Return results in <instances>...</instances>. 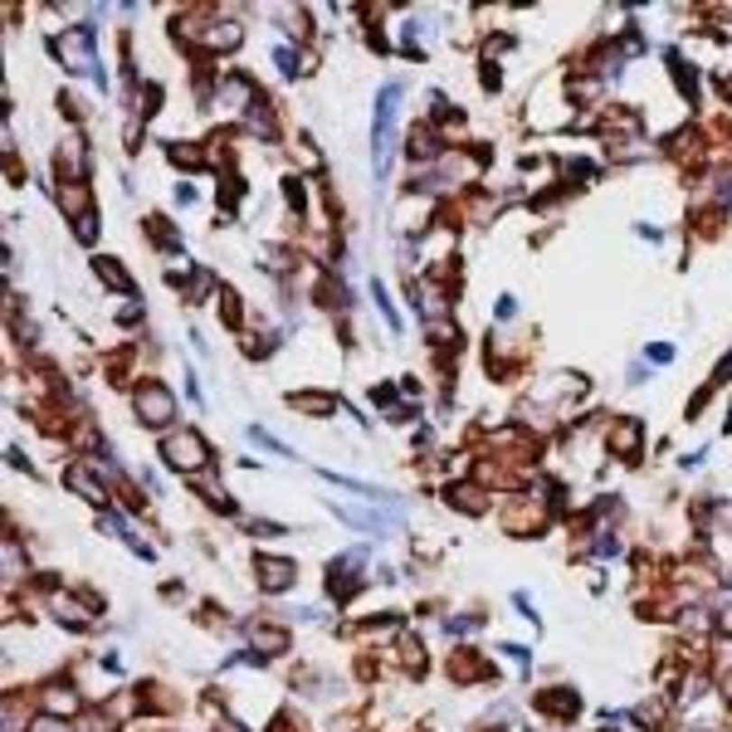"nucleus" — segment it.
I'll return each mask as SVG.
<instances>
[{
	"instance_id": "f257e3e1",
	"label": "nucleus",
	"mask_w": 732,
	"mask_h": 732,
	"mask_svg": "<svg viewBox=\"0 0 732 732\" xmlns=\"http://www.w3.org/2000/svg\"><path fill=\"white\" fill-rule=\"evenodd\" d=\"M54 59L69 69V74H88L98 88L107 93V74L98 64V50H93V25H69L54 34Z\"/></svg>"
},
{
	"instance_id": "f03ea898",
	"label": "nucleus",
	"mask_w": 732,
	"mask_h": 732,
	"mask_svg": "<svg viewBox=\"0 0 732 732\" xmlns=\"http://www.w3.org/2000/svg\"><path fill=\"white\" fill-rule=\"evenodd\" d=\"M395 107H401V83H386L376 93V117H371V166H376V176L391 166L395 152Z\"/></svg>"
},
{
	"instance_id": "7ed1b4c3",
	"label": "nucleus",
	"mask_w": 732,
	"mask_h": 732,
	"mask_svg": "<svg viewBox=\"0 0 732 732\" xmlns=\"http://www.w3.org/2000/svg\"><path fill=\"white\" fill-rule=\"evenodd\" d=\"M162 459H166V469L190 478V474L210 469V445H206L200 430H166L162 435Z\"/></svg>"
},
{
	"instance_id": "20e7f679",
	"label": "nucleus",
	"mask_w": 732,
	"mask_h": 732,
	"mask_svg": "<svg viewBox=\"0 0 732 732\" xmlns=\"http://www.w3.org/2000/svg\"><path fill=\"white\" fill-rule=\"evenodd\" d=\"M255 103H259V88H255V79H245V74H225L215 83V98H210V107L225 123H245Z\"/></svg>"
},
{
	"instance_id": "39448f33",
	"label": "nucleus",
	"mask_w": 732,
	"mask_h": 732,
	"mask_svg": "<svg viewBox=\"0 0 732 732\" xmlns=\"http://www.w3.org/2000/svg\"><path fill=\"white\" fill-rule=\"evenodd\" d=\"M132 411L147 430H171L176 420V395L162 386V381H142L137 391H132Z\"/></svg>"
},
{
	"instance_id": "423d86ee",
	"label": "nucleus",
	"mask_w": 732,
	"mask_h": 732,
	"mask_svg": "<svg viewBox=\"0 0 732 732\" xmlns=\"http://www.w3.org/2000/svg\"><path fill=\"white\" fill-rule=\"evenodd\" d=\"M498 523H503L508 537H537L542 523H547V508L537 498H523V503H508V508L498 513Z\"/></svg>"
},
{
	"instance_id": "0eeeda50",
	"label": "nucleus",
	"mask_w": 732,
	"mask_h": 732,
	"mask_svg": "<svg viewBox=\"0 0 732 732\" xmlns=\"http://www.w3.org/2000/svg\"><path fill=\"white\" fill-rule=\"evenodd\" d=\"M255 576H259V586L269 596H283L288 586L298 581V561L293 557H269V551H259V557H255Z\"/></svg>"
},
{
	"instance_id": "6e6552de",
	"label": "nucleus",
	"mask_w": 732,
	"mask_h": 732,
	"mask_svg": "<svg viewBox=\"0 0 732 732\" xmlns=\"http://www.w3.org/2000/svg\"><path fill=\"white\" fill-rule=\"evenodd\" d=\"M357 567H362V551H347L342 561H332L328 567V596L332 601H352L357 591H362V576H357Z\"/></svg>"
},
{
	"instance_id": "1a4fd4ad",
	"label": "nucleus",
	"mask_w": 732,
	"mask_h": 732,
	"mask_svg": "<svg viewBox=\"0 0 732 732\" xmlns=\"http://www.w3.org/2000/svg\"><path fill=\"white\" fill-rule=\"evenodd\" d=\"M640 445H644V425L635 415L616 420V425L606 430V449L616 454V459H640Z\"/></svg>"
},
{
	"instance_id": "9d476101",
	"label": "nucleus",
	"mask_w": 732,
	"mask_h": 732,
	"mask_svg": "<svg viewBox=\"0 0 732 732\" xmlns=\"http://www.w3.org/2000/svg\"><path fill=\"white\" fill-rule=\"evenodd\" d=\"M64 484H69V494H79L83 503H93V508H107V498H113V494H107V484L88 469V464H69Z\"/></svg>"
},
{
	"instance_id": "9b49d317",
	"label": "nucleus",
	"mask_w": 732,
	"mask_h": 732,
	"mask_svg": "<svg viewBox=\"0 0 732 732\" xmlns=\"http://www.w3.org/2000/svg\"><path fill=\"white\" fill-rule=\"evenodd\" d=\"M79 708H83V699H79L74 683L54 679V683H44V689H40V713H50V718H74Z\"/></svg>"
},
{
	"instance_id": "f8f14e48",
	"label": "nucleus",
	"mask_w": 732,
	"mask_h": 732,
	"mask_svg": "<svg viewBox=\"0 0 732 732\" xmlns=\"http://www.w3.org/2000/svg\"><path fill=\"white\" fill-rule=\"evenodd\" d=\"M54 166H59V181H83V166H88V152H83V137L69 132L54 152Z\"/></svg>"
},
{
	"instance_id": "ddd939ff",
	"label": "nucleus",
	"mask_w": 732,
	"mask_h": 732,
	"mask_svg": "<svg viewBox=\"0 0 732 732\" xmlns=\"http://www.w3.org/2000/svg\"><path fill=\"white\" fill-rule=\"evenodd\" d=\"M405 157H411L415 166H430V162H440L445 152H440V137H435V127L430 123H420L405 132Z\"/></svg>"
},
{
	"instance_id": "4468645a",
	"label": "nucleus",
	"mask_w": 732,
	"mask_h": 732,
	"mask_svg": "<svg viewBox=\"0 0 732 732\" xmlns=\"http://www.w3.org/2000/svg\"><path fill=\"white\" fill-rule=\"evenodd\" d=\"M435 166H440V176H449V181L474 186L478 171H484V157H469V152H445V157H440Z\"/></svg>"
},
{
	"instance_id": "2eb2a0df",
	"label": "nucleus",
	"mask_w": 732,
	"mask_h": 732,
	"mask_svg": "<svg viewBox=\"0 0 732 732\" xmlns=\"http://www.w3.org/2000/svg\"><path fill=\"white\" fill-rule=\"evenodd\" d=\"M445 503L459 513H488V494L484 484H469V478H454V484L445 488Z\"/></svg>"
},
{
	"instance_id": "dca6fc26",
	"label": "nucleus",
	"mask_w": 732,
	"mask_h": 732,
	"mask_svg": "<svg viewBox=\"0 0 732 732\" xmlns=\"http://www.w3.org/2000/svg\"><path fill=\"white\" fill-rule=\"evenodd\" d=\"M249 640H255V650H259L264 659H273V654H288L293 635H288L283 625H269V620H255V625H249Z\"/></svg>"
},
{
	"instance_id": "f3484780",
	"label": "nucleus",
	"mask_w": 732,
	"mask_h": 732,
	"mask_svg": "<svg viewBox=\"0 0 732 732\" xmlns=\"http://www.w3.org/2000/svg\"><path fill=\"white\" fill-rule=\"evenodd\" d=\"M239 44H245V30H239L235 20H210L200 50H206V54H230V50H239Z\"/></svg>"
},
{
	"instance_id": "a211bd4d",
	"label": "nucleus",
	"mask_w": 732,
	"mask_h": 732,
	"mask_svg": "<svg viewBox=\"0 0 732 732\" xmlns=\"http://www.w3.org/2000/svg\"><path fill=\"white\" fill-rule=\"evenodd\" d=\"M54 616L64 620V625H74V630H83V625H93V610H98V601H79V596H64V591H54Z\"/></svg>"
},
{
	"instance_id": "6ab92c4d",
	"label": "nucleus",
	"mask_w": 732,
	"mask_h": 732,
	"mask_svg": "<svg viewBox=\"0 0 732 732\" xmlns=\"http://www.w3.org/2000/svg\"><path fill=\"white\" fill-rule=\"evenodd\" d=\"M395 225H401V230H420V235H425L430 230V196L411 190V196L395 206Z\"/></svg>"
},
{
	"instance_id": "aec40b11",
	"label": "nucleus",
	"mask_w": 732,
	"mask_h": 732,
	"mask_svg": "<svg viewBox=\"0 0 732 732\" xmlns=\"http://www.w3.org/2000/svg\"><path fill=\"white\" fill-rule=\"evenodd\" d=\"M93 273H98V283H107L113 293H132V288H137V283H132V273L123 269V259H113V255L93 259Z\"/></svg>"
},
{
	"instance_id": "412c9836",
	"label": "nucleus",
	"mask_w": 732,
	"mask_h": 732,
	"mask_svg": "<svg viewBox=\"0 0 732 732\" xmlns=\"http://www.w3.org/2000/svg\"><path fill=\"white\" fill-rule=\"evenodd\" d=\"M288 405H293V411L298 415H332V411H338V395H322V391H293V395H288Z\"/></svg>"
},
{
	"instance_id": "4be33fe9",
	"label": "nucleus",
	"mask_w": 732,
	"mask_h": 732,
	"mask_svg": "<svg viewBox=\"0 0 732 732\" xmlns=\"http://www.w3.org/2000/svg\"><path fill=\"white\" fill-rule=\"evenodd\" d=\"M59 206H64V215H74V220H83V215H93L88 186H83V181H59Z\"/></svg>"
},
{
	"instance_id": "5701e85b",
	"label": "nucleus",
	"mask_w": 732,
	"mask_h": 732,
	"mask_svg": "<svg viewBox=\"0 0 732 732\" xmlns=\"http://www.w3.org/2000/svg\"><path fill=\"white\" fill-rule=\"evenodd\" d=\"M147 239L162 249V255H181V249H186L181 235H176V225L166 220V215H152V220H147Z\"/></svg>"
},
{
	"instance_id": "b1692460",
	"label": "nucleus",
	"mask_w": 732,
	"mask_h": 732,
	"mask_svg": "<svg viewBox=\"0 0 732 732\" xmlns=\"http://www.w3.org/2000/svg\"><path fill=\"white\" fill-rule=\"evenodd\" d=\"M391 654H395V664H401L405 674H425V644H420L415 635H401Z\"/></svg>"
},
{
	"instance_id": "393cba45",
	"label": "nucleus",
	"mask_w": 732,
	"mask_h": 732,
	"mask_svg": "<svg viewBox=\"0 0 732 732\" xmlns=\"http://www.w3.org/2000/svg\"><path fill=\"white\" fill-rule=\"evenodd\" d=\"M537 708L551 713V718H571L576 708H581V699H576L571 689H547V693H537Z\"/></svg>"
},
{
	"instance_id": "a878e982",
	"label": "nucleus",
	"mask_w": 732,
	"mask_h": 732,
	"mask_svg": "<svg viewBox=\"0 0 732 732\" xmlns=\"http://www.w3.org/2000/svg\"><path fill=\"white\" fill-rule=\"evenodd\" d=\"M449 679H459V683H474V679H488V664H478L474 650H459L449 659Z\"/></svg>"
},
{
	"instance_id": "bb28decb",
	"label": "nucleus",
	"mask_w": 732,
	"mask_h": 732,
	"mask_svg": "<svg viewBox=\"0 0 732 732\" xmlns=\"http://www.w3.org/2000/svg\"><path fill=\"white\" fill-rule=\"evenodd\" d=\"M166 157L181 166V171H200V166H206V152H200V142H171V147H166Z\"/></svg>"
},
{
	"instance_id": "cd10ccee",
	"label": "nucleus",
	"mask_w": 732,
	"mask_h": 732,
	"mask_svg": "<svg viewBox=\"0 0 732 732\" xmlns=\"http://www.w3.org/2000/svg\"><path fill=\"white\" fill-rule=\"evenodd\" d=\"M30 576V561H25V551H20L15 537H5V586H20Z\"/></svg>"
},
{
	"instance_id": "c85d7f7f",
	"label": "nucleus",
	"mask_w": 732,
	"mask_h": 732,
	"mask_svg": "<svg viewBox=\"0 0 732 732\" xmlns=\"http://www.w3.org/2000/svg\"><path fill=\"white\" fill-rule=\"evenodd\" d=\"M245 127L255 132V137H273V132H279V123H273V107H269V98H259L255 107H249Z\"/></svg>"
},
{
	"instance_id": "c756f323",
	"label": "nucleus",
	"mask_w": 732,
	"mask_h": 732,
	"mask_svg": "<svg viewBox=\"0 0 732 732\" xmlns=\"http://www.w3.org/2000/svg\"><path fill=\"white\" fill-rule=\"evenodd\" d=\"M567 98H571V103H596V98H601V79H596V74H576V79H567Z\"/></svg>"
},
{
	"instance_id": "7c9ffc66",
	"label": "nucleus",
	"mask_w": 732,
	"mask_h": 732,
	"mask_svg": "<svg viewBox=\"0 0 732 732\" xmlns=\"http://www.w3.org/2000/svg\"><path fill=\"white\" fill-rule=\"evenodd\" d=\"M498 210H503V200H498V196H469V200H464V220H474V225L494 220Z\"/></svg>"
},
{
	"instance_id": "2f4dec72",
	"label": "nucleus",
	"mask_w": 732,
	"mask_h": 732,
	"mask_svg": "<svg viewBox=\"0 0 732 732\" xmlns=\"http://www.w3.org/2000/svg\"><path fill=\"white\" fill-rule=\"evenodd\" d=\"M215 303H220V318H225V328H239V322H245V308H239V293H235V288H225V293L215 298Z\"/></svg>"
},
{
	"instance_id": "473e14b6",
	"label": "nucleus",
	"mask_w": 732,
	"mask_h": 732,
	"mask_svg": "<svg viewBox=\"0 0 732 732\" xmlns=\"http://www.w3.org/2000/svg\"><path fill=\"white\" fill-rule=\"evenodd\" d=\"M630 718H635V723H640L644 732H659V727H664V703H640Z\"/></svg>"
},
{
	"instance_id": "72a5a7b5",
	"label": "nucleus",
	"mask_w": 732,
	"mask_h": 732,
	"mask_svg": "<svg viewBox=\"0 0 732 732\" xmlns=\"http://www.w3.org/2000/svg\"><path fill=\"white\" fill-rule=\"evenodd\" d=\"M210 293H215V273L196 269V273H190V283H186V303H200V298H210Z\"/></svg>"
},
{
	"instance_id": "f704fd0d",
	"label": "nucleus",
	"mask_w": 732,
	"mask_h": 732,
	"mask_svg": "<svg viewBox=\"0 0 732 732\" xmlns=\"http://www.w3.org/2000/svg\"><path fill=\"white\" fill-rule=\"evenodd\" d=\"M293 157L303 171H322V157H318V147H313V137H298V147H293Z\"/></svg>"
},
{
	"instance_id": "c9c22d12",
	"label": "nucleus",
	"mask_w": 732,
	"mask_h": 732,
	"mask_svg": "<svg viewBox=\"0 0 732 732\" xmlns=\"http://www.w3.org/2000/svg\"><path fill=\"white\" fill-rule=\"evenodd\" d=\"M371 298H376L381 318L391 322V332H401V313H395V308H391V293H386V283H371Z\"/></svg>"
},
{
	"instance_id": "e433bc0d",
	"label": "nucleus",
	"mask_w": 732,
	"mask_h": 732,
	"mask_svg": "<svg viewBox=\"0 0 732 732\" xmlns=\"http://www.w3.org/2000/svg\"><path fill=\"white\" fill-rule=\"evenodd\" d=\"M679 625H683V635H708V630H713V620H708V610L689 606V610H683V620H679Z\"/></svg>"
},
{
	"instance_id": "4c0bfd02",
	"label": "nucleus",
	"mask_w": 732,
	"mask_h": 732,
	"mask_svg": "<svg viewBox=\"0 0 732 732\" xmlns=\"http://www.w3.org/2000/svg\"><path fill=\"white\" fill-rule=\"evenodd\" d=\"M34 723H25V708H20V699L10 693L5 699V732H30Z\"/></svg>"
},
{
	"instance_id": "58836bf2",
	"label": "nucleus",
	"mask_w": 732,
	"mask_h": 732,
	"mask_svg": "<svg viewBox=\"0 0 732 732\" xmlns=\"http://www.w3.org/2000/svg\"><path fill=\"white\" fill-rule=\"evenodd\" d=\"M283 196H288V210H293V215L308 210V190H303V181H298V176H288V181H283Z\"/></svg>"
},
{
	"instance_id": "ea45409f",
	"label": "nucleus",
	"mask_w": 732,
	"mask_h": 732,
	"mask_svg": "<svg viewBox=\"0 0 732 732\" xmlns=\"http://www.w3.org/2000/svg\"><path fill=\"white\" fill-rule=\"evenodd\" d=\"M249 440H255V445L259 449H269V454H279V459H293V449H288L283 445V440H273V435H264V430L255 425V430H249Z\"/></svg>"
},
{
	"instance_id": "a19ab883",
	"label": "nucleus",
	"mask_w": 732,
	"mask_h": 732,
	"mask_svg": "<svg viewBox=\"0 0 732 732\" xmlns=\"http://www.w3.org/2000/svg\"><path fill=\"white\" fill-rule=\"evenodd\" d=\"M703 693H708V679L703 674H689V679H683V689H679V699L683 703H699Z\"/></svg>"
},
{
	"instance_id": "79ce46f5",
	"label": "nucleus",
	"mask_w": 732,
	"mask_h": 732,
	"mask_svg": "<svg viewBox=\"0 0 732 732\" xmlns=\"http://www.w3.org/2000/svg\"><path fill=\"white\" fill-rule=\"evenodd\" d=\"M30 732H74V727H69V718H50V713H40Z\"/></svg>"
},
{
	"instance_id": "37998d69",
	"label": "nucleus",
	"mask_w": 732,
	"mask_h": 732,
	"mask_svg": "<svg viewBox=\"0 0 732 732\" xmlns=\"http://www.w3.org/2000/svg\"><path fill=\"white\" fill-rule=\"evenodd\" d=\"M74 235L83 239V245H93V239H98V215H83V220H74Z\"/></svg>"
},
{
	"instance_id": "c03bdc74",
	"label": "nucleus",
	"mask_w": 732,
	"mask_h": 732,
	"mask_svg": "<svg viewBox=\"0 0 732 732\" xmlns=\"http://www.w3.org/2000/svg\"><path fill=\"white\" fill-rule=\"evenodd\" d=\"M142 318V308L137 303H127V308H117V322H123V328H132V322Z\"/></svg>"
},
{
	"instance_id": "a18cd8bd",
	"label": "nucleus",
	"mask_w": 732,
	"mask_h": 732,
	"mask_svg": "<svg viewBox=\"0 0 732 732\" xmlns=\"http://www.w3.org/2000/svg\"><path fill=\"white\" fill-rule=\"evenodd\" d=\"M503 654H508L518 669H527V650H523V644H503Z\"/></svg>"
},
{
	"instance_id": "49530a36",
	"label": "nucleus",
	"mask_w": 732,
	"mask_h": 732,
	"mask_svg": "<svg viewBox=\"0 0 732 732\" xmlns=\"http://www.w3.org/2000/svg\"><path fill=\"white\" fill-rule=\"evenodd\" d=\"M371 401H376V405H395V391L391 386H371Z\"/></svg>"
},
{
	"instance_id": "de8ad7c7",
	"label": "nucleus",
	"mask_w": 732,
	"mask_h": 732,
	"mask_svg": "<svg viewBox=\"0 0 732 732\" xmlns=\"http://www.w3.org/2000/svg\"><path fill=\"white\" fill-rule=\"evenodd\" d=\"M474 625H478V620H469V616H464V620H459V616H454V620H449V635H469Z\"/></svg>"
},
{
	"instance_id": "09e8293b",
	"label": "nucleus",
	"mask_w": 732,
	"mask_h": 732,
	"mask_svg": "<svg viewBox=\"0 0 732 732\" xmlns=\"http://www.w3.org/2000/svg\"><path fill=\"white\" fill-rule=\"evenodd\" d=\"M176 200H181V206H190V200H196V186L181 181V186H176Z\"/></svg>"
},
{
	"instance_id": "8fccbe9b",
	"label": "nucleus",
	"mask_w": 732,
	"mask_h": 732,
	"mask_svg": "<svg viewBox=\"0 0 732 732\" xmlns=\"http://www.w3.org/2000/svg\"><path fill=\"white\" fill-rule=\"evenodd\" d=\"M269 732H298V727H293V718H273Z\"/></svg>"
},
{
	"instance_id": "3c124183",
	"label": "nucleus",
	"mask_w": 732,
	"mask_h": 732,
	"mask_svg": "<svg viewBox=\"0 0 732 732\" xmlns=\"http://www.w3.org/2000/svg\"><path fill=\"white\" fill-rule=\"evenodd\" d=\"M718 88H723V98L732 103V74H723V79H718Z\"/></svg>"
},
{
	"instance_id": "603ef678",
	"label": "nucleus",
	"mask_w": 732,
	"mask_h": 732,
	"mask_svg": "<svg viewBox=\"0 0 732 732\" xmlns=\"http://www.w3.org/2000/svg\"><path fill=\"white\" fill-rule=\"evenodd\" d=\"M723 699H727V708H732V669L723 674Z\"/></svg>"
}]
</instances>
